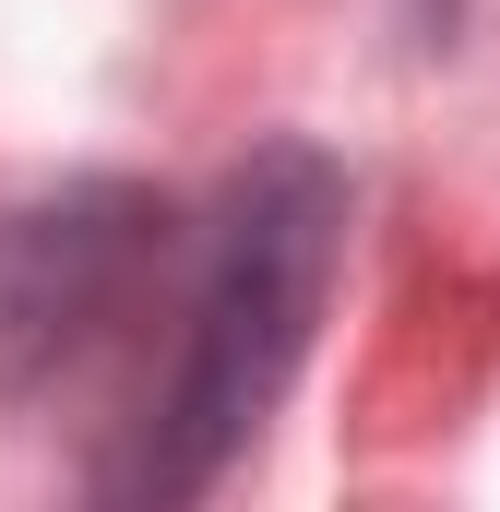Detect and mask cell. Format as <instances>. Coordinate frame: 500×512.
Wrapping results in <instances>:
<instances>
[{
	"label": "cell",
	"instance_id": "cell-1",
	"mask_svg": "<svg viewBox=\"0 0 500 512\" xmlns=\"http://www.w3.org/2000/svg\"><path fill=\"white\" fill-rule=\"evenodd\" d=\"M346 251V179L310 143L250 155L239 179L179 227V286H167V334L131 405V441L108 465V501H191L227 477L286 370L310 358V322L334 298Z\"/></svg>",
	"mask_w": 500,
	"mask_h": 512
},
{
	"label": "cell",
	"instance_id": "cell-2",
	"mask_svg": "<svg viewBox=\"0 0 500 512\" xmlns=\"http://www.w3.org/2000/svg\"><path fill=\"white\" fill-rule=\"evenodd\" d=\"M179 203L155 191H60L0 227V382L12 393H72L108 358L155 370L167 286H179Z\"/></svg>",
	"mask_w": 500,
	"mask_h": 512
}]
</instances>
